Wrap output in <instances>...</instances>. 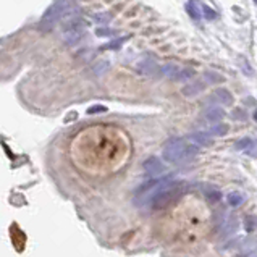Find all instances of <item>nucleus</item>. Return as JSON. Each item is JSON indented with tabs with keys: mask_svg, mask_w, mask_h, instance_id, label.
Returning a JSON list of instances; mask_svg holds the SVG:
<instances>
[{
	"mask_svg": "<svg viewBox=\"0 0 257 257\" xmlns=\"http://www.w3.org/2000/svg\"><path fill=\"white\" fill-rule=\"evenodd\" d=\"M188 139L196 146H205V148H210V146L214 144L212 138L207 133H193L188 136Z\"/></svg>",
	"mask_w": 257,
	"mask_h": 257,
	"instance_id": "1a4fd4ad",
	"label": "nucleus"
},
{
	"mask_svg": "<svg viewBox=\"0 0 257 257\" xmlns=\"http://www.w3.org/2000/svg\"><path fill=\"white\" fill-rule=\"evenodd\" d=\"M194 75H196V71H194V70H191V68H183V70H180L178 76H176V81H186V79H191Z\"/></svg>",
	"mask_w": 257,
	"mask_h": 257,
	"instance_id": "f3484780",
	"label": "nucleus"
},
{
	"mask_svg": "<svg viewBox=\"0 0 257 257\" xmlns=\"http://www.w3.org/2000/svg\"><path fill=\"white\" fill-rule=\"evenodd\" d=\"M205 197L212 202H217V201L222 199V194H220L218 191H210V193H205Z\"/></svg>",
	"mask_w": 257,
	"mask_h": 257,
	"instance_id": "b1692460",
	"label": "nucleus"
},
{
	"mask_svg": "<svg viewBox=\"0 0 257 257\" xmlns=\"http://www.w3.org/2000/svg\"><path fill=\"white\" fill-rule=\"evenodd\" d=\"M249 146H252V141L249 138H244V139H241L239 143L234 144V148H236V149H247Z\"/></svg>",
	"mask_w": 257,
	"mask_h": 257,
	"instance_id": "5701e85b",
	"label": "nucleus"
},
{
	"mask_svg": "<svg viewBox=\"0 0 257 257\" xmlns=\"http://www.w3.org/2000/svg\"><path fill=\"white\" fill-rule=\"evenodd\" d=\"M180 73V68L176 67L173 63H167V65H162L159 70V76H164V78H168V79H173L176 81V76H178Z\"/></svg>",
	"mask_w": 257,
	"mask_h": 257,
	"instance_id": "9d476101",
	"label": "nucleus"
},
{
	"mask_svg": "<svg viewBox=\"0 0 257 257\" xmlns=\"http://www.w3.org/2000/svg\"><path fill=\"white\" fill-rule=\"evenodd\" d=\"M170 181H172V178H168V176H160V178H154V180H149L148 183H144V185L136 191L135 199H133L135 204L138 207L151 205L154 197H156L160 191H162V188L167 186Z\"/></svg>",
	"mask_w": 257,
	"mask_h": 257,
	"instance_id": "f03ea898",
	"label": "nucleus"
},
{
	"mask_svg": "<svg viewBox=\"0 0 257 257\" xmlns=\"http://www.w3.org/2000/svg\"><path fill=\"white\" fill-rule=\"evenodd\" d=\"M202 13H204V17L207 20H215L217 18V13L212 10L209 5H202Z\"/></svg>",
	"mask_w": 257,
	"mask_h": 257,
	"instance_id": "412c9836",
	"label": "nucleus"
},
{
	"mask_svg": "<svg viewBox=\"0 0 257 257\" xmlns=\"http://www.w3.org/2000/svg\"><path fill=\"white\" fill-rule=\"evenodd\" d=\"M128 39H130L128 36H121V38H116L113 41H110L108 44H105V46H102L100 50H120L123 47V44Z\"/></svg>",
	"mask_w": 257,
	"mask_h": 257,
	"instance_id": "4468645a",
	"label": "nucleus"
},
{
	"mask_svg": "<svg viewBox=\"0 0 257 257\" xmlns=\"http://www.w3.org/2000/svg\"><path fill=\"white\" fill-rule=\"evenodd\" d=\"M225 110L223 108H220V107H210V108H207L205 112L202 113V116H204V120L205 121H210V123H220L223 118H225Z\"/></svg>",
	"mask_w": 257,
	"mask_h": 257,
	"instance_id": "0eeeda50",
	"label": "nucleus"
},
{
	"mask_svg": "<svg viewBox=\"0 0 257 257\" xmlns=\"http://www.w3.org/2000/svg\"><path fill=\"white\" fill-rule=\"evenodd\" d=\"M186 12H188V15L193 20H199L201 18V12H199V4L197 2H188L186 4Z\"/></svg>",
	"mask_w": 257,
	"mask_h": 257,
	"instance_id": "2eb2a0df",
	"label": "nucleus"
},
{
	"mask_svg": "<svg viewBox=\"0 0 257 257\" xmlns=\"http://www.w3.org/2000/svg\"><path fill=\"white\" fill-rule=\"evenodd\" d=\"M138 70L141 73H144V75H148V76H159L160 67L154 62H141L138 65Z\"/></svg>",
	"mask_w": 257,
	"mask_h": 257,
	"instance_id": "f8f14e48",
	"label": "nucleus"
},
{
	"mask_svg": "<svg viewBox=\"0 0 257 257\" xmlns=\"http://www.w3.org/2000/svg\"><path fill=\"white\" fill-rule=\"evenodd\" d=\"M143 170H144L146 175L151 176V178H157L160 173H164L165 167H164L162 162H160L159 157H149L148 160H144Z\"/></svg>",
	"mask_w": 257,
	"mask_h": 257,
	"instance_id": "423d86ee",
	"label": "nucleus"
},
{
	"mask_svg": "<svg viewBox=\"0 0 257 257\" xmlns=\"http://www.w3.org/2000/svg\"><path fill=\"white\" fill-rule=\"evenodd\" d=\"M71 7H73L71 2H55V4H52L46 10V13H44L39 28L41 29H50V28H54L55 23H58V21H60L65 17V15H68L71 12L70 10Z\"/></svg>",
	"mask_w": 257,
	"mask_h": 257,
	"instance_id": "20e7f679",
	"label": "nucleus"
},
{
	"mask_svg": "<svg viewBox=\"0 0 257 257\" xmlns=\"http://www.w3.org/2000/svg\"><path fill=\"white\" fill-rule=\"evenodd\" d=\"M205 89V81H194L193 84H188L183 87V94L186 97H194V95L201 94Z\"/></svg>",
	"mask_w": 257,
	"mask_h": 257,
	"instance_id": "9b49d317",
	"label": "nucleus"
},
{
	"mask_svg": "<svg viewBox=\"0 0 257 257\" xmlns=\"http://www.w3.org/2000/svg\"><path fill=\"white\" fill-rule=\"evenodd\" d=\"M228 202H230V205H233V207H238V205H241V202H243V196L239 193H231L228 196Z\"/></svg>",
	"mask_w": 257,
	"mask_h": 257,
	"instance_id": "a211bd4d",
	"label": "nucleus"
},
{
	"mask_svg": "<svg viewBox=\"0 0 257 257\" xmlns=\"http://www.w3.org/2000/svg\"><path fill=\"white\" fill-rule=\"evenodd\" d=\"M94 20L97 21L99 25H107L110 20H112V15L110 13H97L94 15Z\"/></svg>",
	"mask_w": 257,
	"mask_h": 257,
	"instance_id": "6ab92c4d",
	"label": "nucleus"
},
{
	"mask_svg": "<svg viewBox=\"0 0 257 257\" xmlns=\"http://www.w3.org/2000/svg\"><path fill=\"white\" fill-rule=\"evenodd\" d=\"M255 5H257V2H255Z\"/></svg>",
	"mask_w": 257,
	"mask_h": 257,
	"instance_id": "a878e982",
	"label": "nucleus"
},
{
	"mask_svg": "<svg viewBox=\"0 0 257 257\" xmlns=\"http://www.w3.org/2000/svg\"><path fill=\"white\" fill-rule=\"evenodd\" d=\"M226 133H228V124H226V123H217V124H214V126H210L207 130V135L209 136H218V138H222Z\"/></svg>",
	"mask_w": 257,
	"mask_h": 257,
	"instance_id": "ddd939ff",
	"label": "nucleus"
},
{
	"mask_svg": "<svg viewBox=\"0 0 257 257\" xmlns=\"http://www.w3.org/2000/svg\"><path fill=\"white\" fill-rule=\"evenodd\" d=\"M102 112H107V107H105V105H92V107L87 108V115L102 113Z\"/></svg>",
	"mask_w": 257,
	"mask_h": 257,
	"instance_id": "4be33fe9",
	"label": "nucleus"
},
{
	"mask_svg": "<svg viewBox=\"0 0 257 257\" xmlns=\"http://www.w3.org/2000/svg\"><path fill=\"white\" fill-rule=\"evenodd\" d=\"M210 99L217 102V104H222V105H231L233 104V95L230 91L223 89V87H220V89H215V92L210 95Z\"/></svg>",
	"mask_w": 257,
	"mask_h": 257,
	"instance_id": "6e6552de",
	"label": "nucleus"
},
{
	"mask_svg": "<svg viewBox=\"0 0 257 257\" xmlns=\"http://www.w3.org/2000/svg\"><path fill=\"white\" fill-rule=\"evenodd\" d=\"M201 152L199 146H196L193 143H186L185 139L180 138H172L164 146L162 156L168 164H183L188 162L189 159L196 157Z\"/></svg>",
	"mask_w": 257,
	"mask_h": 257,
	"instance_id": "f257e3e1",
	"label": "nucleus"
},
{
	"mask_svg": "<svg viewBox=\"0 0 257 257\" xmlns=\"http://www.w3.org/2000/svg\"><path fill=\"white\" fill-rule=\"evenodd\" d=\"M254 120H255V121H257V108H255V110H254Z\"/></svg>",
	"mask_w": 257,
	"mask_h": 257,
	"instance_id": "393cba45",
	"label": "nucleus"
},
{
	"mask_svg": "<svg viewBox=\"0 0 257 257\" xmlns=\"http://www.w3.org/2000/svg\"><path fill=\"white\" fill-rule=\"evenodd\" d=\"M86 21L81 20V18H75L68 21L67 25H65V31H63V41L71 46V44L78 42L79 39L83 38L84 34V28H86Z\"/></svg>",
	"mask_w": 257,
	"mask_h": 257,
	"instance_id": "39448f33",
	"label": "nucleus"
},
{
	"mask_svg": "<svg viewBox=\"0 0 257 257\" xmlns=\"http://www.w3.org/2000/svg\"><path fill=\"white\" fill-rule=\"evenodd\" d=\"M95 34H97L99 38H108V36H115V31L108 28H97L95 29Z\"/></svg>",
	"mask_w": 257,
	"mask_h": 257,
	"instance_id": "aec40b11",
	"label": "nucleus"
},
{
	"mask_svg": "<svg viewBox=\"0 0 257 257\" xmlns=\"http://www.w3.org/2000/svg\"><path fill=\"white\" fill-rule=\"evenodd\" d=\"M204 81L205 84H214V83H218V81H223V76L218 75V73H214V71H207L204 75Z\"/></svg>",
	"mask_w": 257,
	"mask_h": 257,
	"instance_id": "dca6fc26",
	"label": "nucleus"
},
{
	"mask_svg": "<svg viewBox=\"0 0 257 257\" xmlns=\"http://www.w3.org/2000/svg\"><path fill=\"white\" fill-rule=\"evenodd\" d=\"M185 193H186V186L180 181L172 180L167 186L162 188V191H160L156 197H154L151 207L152 209H165L167 205H170L175 201H178Z\"/></svg>",
	"mask_w": 257,
	"mask_h": 257,
	"instance_id": "7ed1b4c3",
	"label": "nucleus"
}]
</instances>
